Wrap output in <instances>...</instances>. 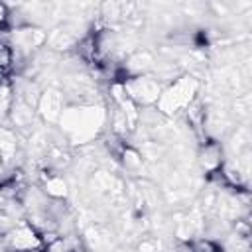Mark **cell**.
<instances>
[{"label": "cell", "instance_id": "obj_3", "mask_svg": "<svg viewBox=\"0 0 252 252\" xmlns=\"http://www.w3.org/2000/svg\"><path fill=\"white\" fill-rule=\"evenodd\" d=\"M124 91H126V96L136 102L140 108H148V106H156L161 91H163V85L152 75H140V77H132L124 83Z\"/></svg>", "mask_w": 252, "mask_h": 252}, {"label": "cell", "instance_id": "obj_1", "mask_svg": "<svg viewBox=\"0 0 252 252\" xmlns=\"http://www.w3.org/2000/svg\"><path fill=\"white\" fill-rule=\"evenodd\" d=\"M106 124V110L100 104H71L65 106L59 126L73 144L94 140Z\"/></svg>", "mask_w": 252, "mask_h": 252}, {"label": "cell", "instance_id": "obj_11", "mask_svg": "<svg viewBox=\"0 0 252 252\" xmlns=\"http://www.w3.org/2000/svg\"><path fill=\"white\" fill-rule=\"evenodd\" d=\"M118 158H120L124 169L130 171V173H138V171L144 169V158H142V154L138 152V148H134V146H130V144L124 146V150L120 152Z\"/></svg>", "mask_w": 252, "mask_h": 252}, {"label": "cell", "instance_id": "obj_9", "mask_svg": "<svg viewBox=\"0 0 252 252\" xmlns=\"http://www.w3.org/2000/svg\"><path fill=\"white\" fill-rule=\"evenodd\" d=\"M154 63H156L154 55H152L150 51L142 49V51H134V53H130V55L124 59L122 67H124V71H126V73L130 75V79H132V77L148 75V73L154 69Z\"/></svg>", "mask_w": 252, "mask_h": 252}, {"label": "cell", "instance_id": "obj_16", "mask_svg": "<svg viewBox=\"0 0 252 252\" xmlns=\"http://www.w3.org/2000/svg\"><path fill=\"white\" fill-rule=\"evenodd\" d=\"M12 252H45L43 246H35V248H22V250H12Z\"/></svg>", "mask_w": 252, "mask_h": 252}, {"label": "cell", "instance_id": "obj_12", "mask_svg": "<svg viewBox=\"0 0 252 252\" xmlns=\"http://www.w3.org/2000/svg\"><path fill=\"white\" fill-rule=\"evenodd\" d=\"M191 250L193 252H220V246L213 238H193L191 240Z\"/></svg>", "mask_w": 252, "mask_h": 252}, {"label": "cell", "instance_id": "obj_2", "mask_svg": "<svg viewBox=\"0 0 252 252\" xmlns=\"http://www.w3.org/2000/svg\"><path fill=\"white\" fill-rule=\"evenodd\" d=\"M199 94V81L193 75H179L167 87H163L156 110L161 116H175L183 112Z\"/></svg>", "mask_w": 252, "mask_h": 252}, {"label": "cell", "instance_id": "obj_5", "mask_svg": "<svg viewBox=\"0 0 252 252\" xmlns=\"http://www.w3.org/2000/svg\"><path fill=\"white\" fill-rule=\"evenodd\" d=\"M4 246L8 248V252L12 250H22V248H35V246H43L41 244V236L39 232L28 222V220H18L4 236H2Z\"/></svg>", "mask_w": 252, "mask_h": 252}, {"label": "cell", "instance_id": "obj_14", "mask_svg": "<svg viewBox=\"0 0 252 252\" xmlns=\"http://www.w3.org/2000/svg\"><path fill=\"white\" fill-rule=\"evenodd\" d=\"M138 252H159V242L154 238H144L138 242Z\"/></svg>", "mask_w": 252, "mask_h": 252}, {"label": "cell", "instance_id": "obj_7", "mask_svg": "<svg viewBox=\"0 0 252 252\" xmlns=\"http://www.w3.org/2000/svg\"><path fill=\"white\" fill-rule=\"evenodd\" d=\"M199 165L203 167V171L209 175L217 169H220L222 161H224V154H222V146L220 142H217L215 138H211L209 142L201 144L199 148Z\"/></svg>", "mask_w": 252, "mask_h": 252}, {"label": "cell", "instance_id": "obj_15", "mask_svg": "<svg viewBox=\"0 0 252 252\" xmlns=\"http://www.w3.org/2000/svg\"><path fill=\"white\" fill-rule=\"evenodd\" d=\"M10 24V8L6 2H0V30L8 28Z\"/></svg>", "mask_w": 252, "mask_h": 252}, {"label": "cell", "instance_id": "obj_6", "mask_svg": "<svg viewBox=\"0 0 252 252\" xmlns=\"http://www.w3.org/2000/svg\"><path fill=\"white\" fill-rule=\"evenodd\" d=\"M65 93L59 91V89H45L41 91V96L37 100V106H35V112L41 116L43 122L47 124H57L63 110H65Z\"/></svg>", "mask_w": 252, "mask_h": 252}, {"label": "cell", "instance_id": "obj_13", "mask_svg": "<svg viewBox=\"0 0 252 252\" xmlns=\"http://www.w3.org/2000/svg\"><path fill=\"white\" fill-rule=\"evenodd\" d=\"M100 16L106 22H114V20H122V4L120 2H106L100 6Z\"/></svg>", "mask_w": 252, "mask_h": 252}, {"label": "cell", "instance_id": "obj_10", "mask_svg": "<svg viewBox=\"0 0 252 252\" xmlns=\"http://www.w3.org/2000/svg\"><path fill=\"white\" fill-rule=\"evenodd\" d=\"M41 191H43L45 197L51 199V201H65L67 195H69V183H67V179H63L61 175L53 173V175H49V177L41 183Z\"/></svg>", "mask_w": 252, "mask_h": 252}, {"label": "cell", "instance_id": "obj_8", "mask_svg": "<svg viewBox=\"0 0 252 252\" xmlns=\"http://www.w3.org/2000/svg\"><path fill=\"white\" fill-rule=\"evenodd\" d=\"M35 108L30 106L28 102H24L22 98L14 96V102L10 106V112H8V118L12 122V126L16 130H30L35 122Z\"/></svg>", "mask_w": 252, "mask_h": 252}, {"label": "cell", "instance_id": "obj_4", "mask_svg": "<svg viewBox=\"0 0 252 252\" xmlns=\"http://www.w3.org/2000/svg\"><path fill=\"white\" fill-rule=\"evenodd\" d=\"M47 41V33L37 26H22L16 30H10V47L16 53H22L26 57H32L35 49H39Z\"/></svg>", "mask_w": 252, "mask_h": 252}]
</instances>
